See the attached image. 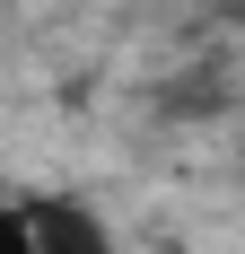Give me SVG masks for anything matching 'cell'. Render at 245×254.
<instances>
[{
	"mask_svg": "<svg viewBox=\"0 0 245 254\" xmlns=\"http://www.w3.org/2000/svg\"><path fill=\"white\" fill-rule=\"evenodd\" d=\"M26 254H114V237L97 228V210H79V202H26Z\"/></svg>",
	"mask_w": 245,
	"mask_h": 254,
	"instance_id": "6da1fadb",
	"label": "cell"
},
{
	"mask_svg": "<svg viewBox=\"0 0 245 254\" xmlns=\"http://www.w3.org/2000/svg\"><path fill=\"white\" fill-rule=\"evenodd\" d=\"M0 254H26V219L18 210H0Z\"/></svg>",
	"mask_w": 245,
	"mask_h": 254,
	"instance_id": "7a4b0ae2",
	"label": "cell"
}]
</instances>
